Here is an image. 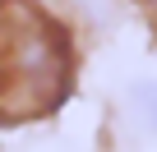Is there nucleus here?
<instances>
[{"mask_svg": "<svg viewBox=\"0 0 157 152\" xmlns=\"http://www.w3.org/2000/svg\"><path fill=\"white\" fill-rule=\"evenodd\" d=\"M134 97H139V106H143L148 124H157V83H143V88H134Z\"/></svg>", "mask_w": 157, "mask_h": 152, "instance_id": "nucleus-2", "label": "nucleus"}, {"mask_svg": "<svg viewBox=\"0 0 157 152\" xmlns=\"http://www.w3.org/2000/svg\"><path fill=\"white\" fill-rule=\"evenodd\" d=\"M74 51L33 0H0V120L46 115L69 97Z\"/></svg>", "mask_w": 157, "mask_h": 152, "instance_id": "nucleus-1", "label": "nucleus"}]
</instances>
